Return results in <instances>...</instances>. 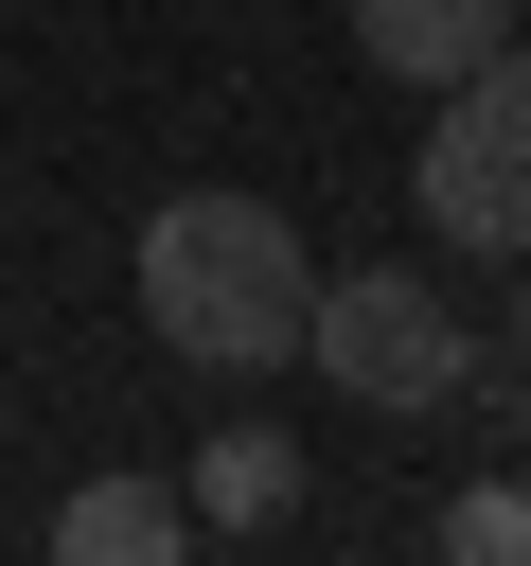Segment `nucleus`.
Wrapping results in <instances>:
<instances>
[{
	"mask_svg": "<svg viewBox=\"0 0 531 566\" xmlns=\"http://www.w3.org/2000/svg\"><path fill=\"white\" fill-rule=\"evenodd\" d=\"M142 318L195 371H266L319 318V248L283 230V195H159L142 212Z\"/></svg>",
	"mask_w": 531,
	"mask_h": 566,
	"instance_id": "nucleus-1",
	"label": "nucleus"
},
{
	"mask_svg": "<svg viewBox=\"0 0 531 566\" xmlns=\"http://www.w3.org/2000/svg\"><path fill=\"white\" fill-rule=\"evenodd\" d=\"M407 177H425V230L442 248H531V35H496L478 71H442Z\"/></svg>",
	"mask_w": 531,
	"mask_h": 566,
	"instance_id": "nucleus-2",
	"label": "nucleus"
},
{
	"mask_svg": "<svg viewBox=\"0 0 531 566\" xmlns=\"http://www.w3.org/2000/svg\"><path fill=\"white\" fill-rule=\"evenodd\" d=\"M301 354H319L354 407H442V389L478 371V336L425 301V265H319V318H301Z\"/></svg>",
	"mask_w": 531,
	"mask_h": 566,
	"instance_id": "nucleus-3",
	"label": "nucleus"
},
{
	"mask_svg": "<svg viewBox=\"0 0 531 566\" xmlns=\"http://www.w3.org/2000/svg\"><path fill=\"white\" fill-rule=\"evenodd\" d=\"M513 18H531V0H354V53H372L389 88H442V71H478Z\"/></svg>",
	"mask_w": 531,
	"mask_h": 566,
	"instance_id": "nucleus-4",
	"label": "nucleus"
},
{
	"mask_svg": "<svg viewBox=\"0 0 531 566\" xmlns=\"http://www.w3.org/2000/svg\"><path fill=\"white\" fill-rule=\"evenodd\" d=\"M177 495H195V531H283V495H301V442H283V424H212Z\"/></svg>",
	"mask_w": 531,
	"mask_h": 566,
	"instance_id": "nucleus-5",
	"label": "nucleus"
},
{
	"mask_svg": "<svg viewBox=\"0 0 531 566\" xmlns=\"http://www.w3.org/2000/svg\"><path fill=\"white\" fill-rule=\"evenodd\" d=\"M53 548H71V566H159V548H195V495H177V478H88V495L53 513Z\"/></svg>",
	"mask_w": 531,
	"mask_h": 566,
	"instance_id": "nucleus-6",
	"label": "nucleus"
},
{
	"mask_svg": "<svg viewBox=\"0 0 531 566\" xmlns=\"http://www.w3.org/2000/svg\"><path fill=\"white\" fill-rule=\"evenodd\" d=\"M425 548H442V566H531V478H478V495H442V513H425Z\"/></svg>",
	"mask_w": 531,
	"mask_h": 566,
	"instance_id": "nucleus-7",
	"label": "nucleus"
},
{
	"mask_svg": "<svg viewBox=\"0 0 531 566\" xmlns=\"http://www.w3.org/2000/svg\"><path fill=\"white\" fill-rule=\"evenodd\" d=\"M460 389H496V424H513V442H531V301H513V336H496V354H478V371H460Z\"/></svg>",
	"mask_w": 531,
	"mask_h": 566,
	"instance_id": "nucleus-8",
	"label": "nucleus"
}]
</instances>
